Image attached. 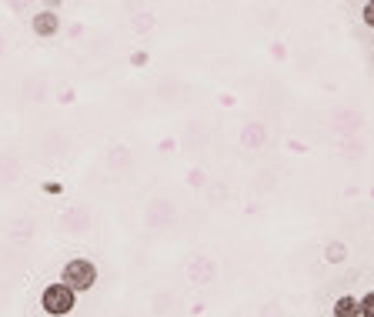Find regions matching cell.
<instances>
[{"mask_svg": "<svg viewBox=\"0 0 374 317\" xmlns=\"http://www.w3.org/2000/svg\"><path fill=\"white\" fill-rule=\"evenodd\" d=\"M244 144H251V147H254V144H264V127H261V124H251V127H247V134H244Z\"/></svg>", "mask_w": 374, "mask_h": 317, "instance_id": "obj_6", "label": "cell"}, {"mask_svg": "<svg viewBox=\"0 0 374 317\" xmlns=\"http://www.w3.org/2000/svg\"><path fill=\"white\" fill-rule=\"evenodd\" d=\"M74 304H77V291H71L64 280L60 284H47L44 294H40V307H44V314L51 317H67L74 311Z\"/></svg>", "mask_w": 374, "mask_h": 317, "instance_id": "obj_1", "label": "cell"}, {"mask_svg": "<svg viewBox=\"0 0 374 317\" xmlns=\"http://www.w3.org/2000/svg\"><path fill=\"white\" fill-rule=\"evenodd\" d=\"M60 280H64L71 291H91L93 284H97V267H93V261H87V257H71V261L64 264Z\"/></svg>", "mask_w": 374, "mask_h": 317, "instance_id": "obj_2", "label": "cell"}, {"mask_svg": "<svg viewBox=\"0 0 374 317\" xmlns=\"http://www.w3.org/2000/svg\"><path fill=\"white\" fill-rule=\"evenodd\" d=\"M57 27H60V20H57V14H51V10H44V14L34 17V34H37V37H54Z\"/></svg>", "mask_w": 374, "mask_h": 317, "instance_id": "obj_4", "label": "cell"}, {"mask_svg": "<svg viewBox=\"0 0 374 317\" xmlns=\"http://www.w3.org/2000/svg\"><path fill=\"white\" fill-rule=\"evenodd\" d=\"M331 317H361V300L351 294H341L331 307Z\"/></svg>", "mask_w": 374, "mask_h": 317, "instance_id": "obj_3", "label": "cell"}, {"mask_svg": "<svg viewBox=\"0 0 374 317\" xmlns=\"http://www.w3.org/2000/svg\"><path fill=\"white\" fill-rule=\"evenodd\" d=\"M211 271H214L211 264H197V267H194V274H197V278H211Z\"/></svg>", "mask_w": 374, "mask_h": 317, "instance_id": "obj_9", "label": "cell"}, {"mask_svg": "<svg viewBox=\"0 0 374 317\" xmlns=\"http://www.w3.org/2000/svg\"><path fill=\"white\" fill-rule=\"evenodd\" d=\"M361 20H364L368 30H374V0H368V3L361 7Z\"/></svg>", "mask_w": 374, "mask_h": 317, "instance_id": "obj_7", "label": "cell"}, {"mask_svg": "<svg viewBox=\"0 0 374 317\" xmlns=\"http://www.w3.org/2000/svg\"><path fill=\"white\" fill-rule=\"evenodd\" d=\"M344 257H348V247H344L341 241H331L328 247H324V261L328 264H341Z\"/></svg>", "mask_w": 374, "mask_h": 317, "instance_id": "obj_5", "label": "cell"}, {"mask_svg": "<svg viewBox=\"0 0 374 317\" xmlns=\"http://www.w3.org/2000/svg\"><path fill=\"white\" fill-rule=\"evenodd\" d=\"M361 317H374V291L361 298Z\"/></svg>", "mask_w": 374, "mask_h": 317, "instance_id": "obj_8", "label": "cell"}]
</instances>
